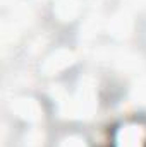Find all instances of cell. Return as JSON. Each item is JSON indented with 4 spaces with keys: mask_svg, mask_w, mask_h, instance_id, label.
I'll use <instances>...</instances> for the list:
<instances>
[{
    "mask_svg": "<svg viewBox=\"0 0 146 147\" xmlns=\"http://www.w3.org/2000/svg\"><path fill=\"white\" fill-rule=\"evenodd\" d=\"M62 144L59 147H88L86 146V142H84V139H81V137H77V135H69V137H65L64 140H60Z\"/></svg>",
    "mask_w": 146,
    "mask_h": 147,
    "instance_id": "1",
    "label": "cell"
}]
</instances>
